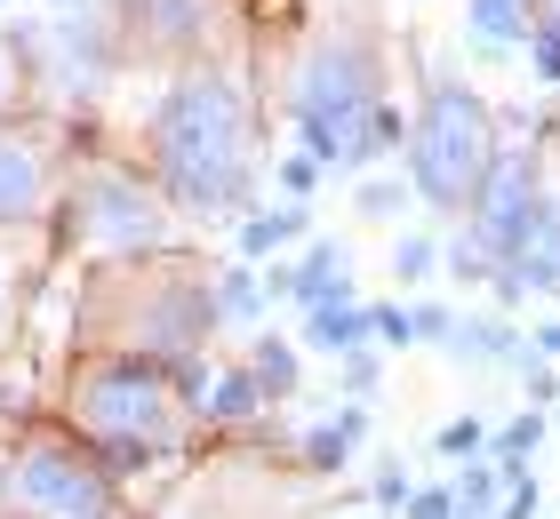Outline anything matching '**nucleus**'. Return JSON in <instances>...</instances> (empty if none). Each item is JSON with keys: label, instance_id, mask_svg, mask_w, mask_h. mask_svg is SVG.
I'll list each match as a JSON object with an SVG mask.
<instances>
[{"label": "nucleus", "instance_id": "nucleus-2", "mask_svg": "<svg viewBox=\"0 0 560 519\" xmlns=\"http://www.w3.org/2000/svg\"><path fill=\"white\" fill-rule=\"evenodd\" d=\"M65 415H72V432L113 463V480L137 472V463L185 456V439H192V408L168 384V368H161V359H129V352L72 376Z\"/></svg>", "mask_w": 560, "mask_h": 519}, {"label": "nucleus", "instance_id": "nucleus-33", "mask_svg": "<svg viewBox=\"0 0 560 519\" xmlns=\"http://www.w3.org/2000/svg\"><path fill=\"white\" fill-rule=\"evenodd\" d=\"M328 519H376V511H328Z\"/></svg>", "mask_w": 560, "mask_h": 519}, {"label": "nucleus", "instance_id": "nucleus-1", "mask_svg": "<svg viewBox=\"0 0 560 519\" xmlns=\"http://www.w3.org/2000/svg\"><path fill=\"white\" fill-rule=\"evenodd\" d=\"M152 185L185 216H233L248 200V168H257V120L248 96L224 64H185L152 104Z\"/></svg>", "mask_w": 560, "mask_h": 519}, {"label": "nucleus", "instance_id": "nucleus-31", "mask_svg": "<svg viewBox=\"0 0 560 519\" xmlns=\"http://www.w3.org/2000/svg\"><path fill=\"white\" fill-rule=\"evenodd\" d=\"M537 352H560V320H552V328H537Z\"/></svg>", "mask_w": 560, "mask_h": 519}, {"label": "nucleus", "instance_id": "nucleus-17", "mask_svg": "<svg viewBox=\"0 0 560 519\" xmlns=\"http://www.w3.org/2000/svg\"><path fill=\"white\" fill-rule=\"evenodd\" d=\"M369 320H376L385 344H441V335H448V311H441V304H409V311H400V304H376Z\"/></svg>", "mask_w": 560, "mask_h": 519}, {"label": "nucleus", "instance_id": "nucleus-32", "mask_svg": "<svg viewBox=\"0 0 560 519\" xmlns=\"http://www.w3.org/2000/svg\"><path fill=\"white\" fill-rule=\"evenodd\" d=\"M0 304H9V248H0Z\"/></svg>", "mask_w": 560, "mask_h": 519}, {"label": "nucleus", "instance_id": "nucleus-14", "mask_svg": "<svg viewBox=\"0 0 560 519\" xmlns=\"http://www.w3.org/2000/svg\"><path fill=\"white\" fill-rule=\"evenodd\" d=\"M376 335V320L352 296H328V304H313V320H304V344H320V352H361Z\"/></svg>", "mask_w": 560, "mask_h": 519}, {"label": "nucleus", "instance_id": "nucleus-9", "mask_svg": "<svg viewBox=\"0 0 560 519\" xmlns=\"http://www.w3.org/2000/svg\"><path fill=\"white\" fill-rule=\"evenodd\" d=\"M217 24V0H129V40L161 48V57H176V48H200Z\"/></svg>", "mask_w": 560, "mask_h": 519}, {"label": "nucleus", "instance_id": "nucleus-22", "mask_svg": "<svg viewBox=\"0 0 560 519\" xmlns=\"http://www.w3.org/2000/svg\"><path fill=\"white\" fill-rule=\"evenodd\" d=\"M441 456H448V463H472V456H489V424H480V415H456V424L441 432Z\"/></svg>", "mask_w": 560, "mask_h": 519}, {"label": "nucleus", "instance_id": "nucleus-16", "mask_svg": "<svg viewBox=\"0 0 560 519\" xmlns=\"http://www.w3.org/2000/svg\"><path fill=\"white\" fill-rule=\"evenodd\" d=\"M361 432H369V415H361V408L328 415V424H313V432H304V463H313V472H337V463H352Z\"/></svg>", "mask_w": 560, "mask_h": 519}, {"label": "nucleus", "instance_id": "nucleus-5", "mask_svg": "<svg viewBox=\"0 0 560 519\" xmlns=\"http://www.w3.org/2000/svg\"><path fill=\"white\" fill-rule=\"evenodd\" d=\"M0 511L16 519H113V463L81 432H33L0 456Z\"/></svg>", "mask_w": 560, "mask_h": 519}, {"label": "nucleus", "instance_id": "nucleus-21", "mask_svg": "<svg viewBox=\"0 0 560 519\" xmlns=\"http://www.w3.org/2000/svg\"><path fill=\"white\" fill-rule=\"evenodd\" d=\"M489 448H497V472L521 480L528 472V448H545V415H513L504 432H489Z\"/></svg>", "mask_w": 560, "mask_h": 519}, {"label": "nucleus", "instance_id": "nucleus-11", "mask_svg": "<svg viewBox=\"0 0 560 519\" xmlns=\"http://www.w3.org/2000/svg\"><path fill=\"white\" fill-rule=\"evenodd\" d=\"M40 200H48V168H40V152L24 144L16 128H0V224L40 216Z\"/></svg>", "mask_w": 560, "mask_h": 519}, {"label": "nucleus", "instance_id": "nucleus-13", "mask_svg": "<svg viewBox=\"0 0 560 519\" xmlns=\"http://www.w3.org/2000/svg\"><path fill=\"white\" fill-rule=\"evenodd\" d=\"M209 296H217V328H257L272 280H257V264H248V256H233V264H217Z\"/></svg>", "mask_w": 560, "mask_h": 519}, {"label": "nucleus", "instance_id": "nucleus-18", "mask_svg": "<svg viewBox=\"0 0 560 519\" xmlns=\"http://www.w3.org/2000/svg\"><path fill=\"white\" fill-rule=\"evenodd\" d=\"M441 344L465 352V359H521V335L504 328V320H448Z\"/></svg>", "mask_w": 560, "mask_h": 519}, {"label": "nucleus", "instance_id": "nucleus-27", "mask_svg": "<svg viewBox=\"0 0 560 519\" xmlns=\"http://www.w3.org/2000/svg\"><path fill=\"white\" fill-rule=\"evenodd\" d=\"M528 72H537V81H560V33H528Z\"/></svg>", "mask_w": 560, "mask_h": 519}, {"label": "nucleus", "instance_id": "nucleus-30", "mask_svg": "<svg viewBox=\"0 0 560 519\" xmlns=\"http://www.w3.org/2000/svg\"><path fill=\"white\" fill-rule=\"evenodd\" d=\"M528 33H560V0H528Z\"/></svg>", "mask_w": 560, "mask_h": 519}, {"label": "nucleus", "instance_id": "nucleus-20", "mask_svg": "<svg viewBox=\"0 0 560 519\" xmlns=\"http://www.w3.org/2000/svg\"><path fill=\"white\" fill-rule=\"evenodd\" d=\"M248 376H257L265 400H289L296 384H304V376H296V352L280 344V335H257V344H248Z\"/></svg>", "mask_w": 560, "mask_h": 519}, {"label": "nucleus", "instance_id": "nucleus-24", "mask_svg": "<svg viewBox=\"0 0 560 519\" xmlns=\"http://www.w3.org/2000/svg\"><path fill=\"white\" fill-rule=\"evenodd\" d=\"M313 185H320V161H313V152H289V161H280V192L313 200Z\"/></svg>", "mask_w": 560, "mask_h": 519}, {"label": "nucleus", "instance_id": "nucleus-23", "mask_svg": "<svg viewBox=\"0 0 560 519\" xmlns=\"http://www.w3.org/2000/svg\"><path fill=\"white\" fill-rule=\"evenodd\" d=\"M432 264H441V248H432V240H424V232H409V240H400V248H393V280H400V288H409V280H424Z\"/></svg>", "mask_w": 560, "mask_h": 519}, {"label": "nucleus", "instance_id": "nucleus-34", "mask_svg": "<svg viewBox=\"0 0 560 519\" xmlns=\"http://www.w3.org/2000/svg\"><path fill=\"white\" fill-rule=\"evenodd\" d=\"M0 89H9V72H0Z\"/></svg>", "mask_w": 560, "mask_h": 519}, {"label": "nucleus", "instance_id": "nucleus-3", "mask_svg": "<svg viewBox=\"0 0 560 519\" xmlns=\"http://www.w3.org/2000/svg\"><path fill=\"white\" fill-rule=\"evenodd\" d=\"M385 104V64H376L369 33H320L289 72V128L296 152H313L320 168H345V144L361 137V120Z\"/></svg>", "mask_w": 560, "mask_h": 519}, {"label": "nucleus", "instance_id": "nucleus-10", "mask_svg": "<svg viewBox=\"0 0 560 519\" xmlns=\"http://www.w3.org/2000/svg\"><path fill=\"white\" fill-rule=\"evenodd\" d=\"M185 408H192V424H248V415L272 408V400L257 392V376H248V368H200Z\"/></svg>", "mask_w": 560, "mask_h": 519}, {"label": "nucleus", "instance_id": "nucleus-8", "mask_svg": "<svg viewBox=\"0 0 560 519\" xmlns=\"http://www.w3.org/2000/svg\"><path fill=\"white\" fill-rule=\"evenodd\" d=\"M504 296H560V192H545L528 208L521 240L504 248V264L489 272Z\"/></svg>", "mask_w": 560, "mask_h": 519}, {"label": "nucleus", "instance_id": "nucleus-26", "mask_svg": "<svg viewBox=\"0 0 560 519\" xmlns=\"http://www.w3.org/2000/svg\"><path fill=\"white\" fill-rule=\"evenodd\" d=\"M400 511H409V519H456V487H417Z\"/></svg>", "mask_w": 560, "mask_h": 519}, {"label": "nucleus", "instance_id": "nucleus-7", "mask_svg": "<svg viewBox=\"0 0 560 519\" xmlns=\"http://www.w3.org/2000/svg\"><path fill=\"white\" fill-rule=\"evenodd\" d=\"M545 200L537 185V152L513 144V152H497L489 176H480V192H472V216L465 232H456V248H448V272L456 280H489L504 264V248L521 240V224H528V208Z\"/></svg>", "mask_w": 560, "mask_h": 519}, {"label": "nucleus", "instance_id": "nucleus-25", "mask_svg": "<svg viewBox=\"0 0 560 519\" xmlns=\"http://www.w3.org/2000/svg\"><path fill=\"white\" fill-rule=\"evenodd\" d=\"M400 208H409V185H385V176L361 185V216H400Z\"/></svg>", "mask_w": 560, "mask_h": 519}, {"label": "nucleus", "instance_id": "nucleus-4", "mask_svg": "<svg viewBox=\"0 0 560 519\" xmlns=\"http://www.w3.org/2000/svg\"><path fill=\"white\" fill-rule=\"evenodd\" d=\"M400 152H409V192L424 208H472L480 176L497 161V113L465 81H441V72H432Z\"/></svg>", "mask_w": 560, "mask_h": 519}, {"label": "nucleus", "instance_id": "nucleus-12", "mask_svg": "<svg viewBox=\"0 0 560 519\" xmlns=\"http://www.w3.org/2000/svg\"><path fill=\"white\" fill-rule=\"evenodd\" d=\"M272 296H289V304H304V311L328 304V296H352V264H345V248H337V240H313L296 272H272Z\"/></svg>", "mask_w": 560, "mask_h": 519}, {"label": "nucleus", "instance_id": "nucleus-19", "mask_svg": "<svg viewBox=\"0 0 560 519\" xmlns=\"http://www.w3.org/2000/svg\"><path fill=\"white\" fill-rule=\"evenodd\" d=\"M289 240H304V200L272 208V216H248V232H241V256H248V264H265V256H272V248H289Z\"/></svg>", "mask_w": 560, "mask_h": 519}, {"label": "nucleus", "instance_id": "nucleus-15", "mask_svg": "<svg viewBox=\"0 0 560 519\" xmlns=\"http://www.w3.org/2000/svg\"><path fill=\"white\" fill-rule=\"evenodd\" d=\"M472 48H528V0H465Z\"/></svg>", "mask_w": 560, "mask_h": 519}, {"label": "nucleus", "instance_id": "nucleus-6", "mask_svg": "<svg viewBox=\"0 0 560 519\" xmlns=\"http://www.w3.org/2000/svg\"><path fill=\"white\" fill-rule=\"evenodd\" d=\"M65 240L105 264H137V256L168 248V192L129 168H81L65 192Z\"/></svg>", "mask_w": 560, "mask_h": 519}, {"label": "nucleus", "instance_id": "nucleus-28", "mask_svg": "<svg viewBox=\"0 0 560 519\" xmlns=\"http://www.w3.org/2000/svg\"><path fill=\"white\" fill-rule=\"evenodd\" d=\"M376 504H385V511L409 504V472H400V463H385V472H376Z\"/></svg>", "mask_w": 560, "mask_h": 519}, {"label": "nucleus", "instance_id": "nucleus-29", "mask_svg": "<svg viewBox=\"0 0 560 519\" xmlns=\"http://www.w3.org/2000/svg\"><path fill=\"white\" fill-rule=\"evenodd\" d=\"M497 519H537V480H513V504H504Z\"/></svg>", "mask_w": 560, "mask_h": 519}]
</instances>
